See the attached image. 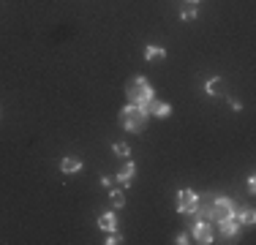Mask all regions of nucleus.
<instances>
[{
  "mask_svg": "<svg viewBox=\"0 0 256 245\" xmlns=\"http://www.w3.org/2000/svg\"><path fill=\"white\" fill-rule=\"evenodd\" d=\"M125 95H128V101L134 104V106H139V109H150V104H153V98H155V88H153L150 82H147V76H142V74H137V76H131V79L125 82ZM150 115V112H147Z\"/></svg>",
  "mask_w": 256,
  "mask_h": 245,
  "instance_id": "obj_1",
  "label": "nucleus"
},
{
  "mask_svg": "<svg viewBox=\"0 0 256 245\" xmlns=\"http://www.w3.org/2000/svg\"><path fill=\"white\" fill-rule=\"evenodd\" d=\"M120 125H123L128 134H142L145 125H147V112L134 106V104H128V106L120 109Z\"/></svg>",
  "mask_w": 256,
  "mask_h": 245,
  "instance_id": "obj_2",
  "label": "nucleus"
},
{
  "mask_svg": "<svg viewBox=\"0 0 256 245\" xmlns=\"http://www.w3.org/2000/svg\"><path fill=\"white\" fill-rule=\"evenodd\" d=\"M199 196H196V191L191 188H183L180 193H177V212H183V215H191V212H199Z\"/></svg>",
  "mask_w": 256,
  "mask_h": 245,
  "instance_id": "obj_3",
  "label": "nucleus"
},
{
  "mask_svg": "<svg viewBox=\"0 0 256 245\" xmlns=\"http://www.w3.org/2000/svg\"><path fill=\"white\" fill-rule=\"evenodd\" d=\"M235 215H237V207L229 196H218L213 202V210H210V218H213V221H223V218H235Z\"/></svg>",
  "mask_w": 256,
  "mask_h": 245,
  "instance_id": "obj_4",
  "label": "nucleus"
},
{
  "mask_svg": "<svg viewBox=\"0 0 256 245\" xmlns=\"http://www.w3.org/2000/svg\"><path fill=\"white\" fill-rule=\"evenodd\" d=\"M213 224L210 221H196L194 226H191V240H196V243H202V245H210L213 243Z\"/></svg>",
  "mask_w": 256,
  "mask_h": 245,
  "instance_id": "obj_5",
  "label": "nucleus"
},
{
  "mask_svg": "<svg viewBox=\"0 0 256 245\" xmlns=\"http://www.w3.org/2000/svg\"><path fill=\"white\" fill-rule=\"evenodd\" d=\"M218 224V231H221L223 237H235L237 231H240V221H237V215L235 218H223V221H215Z\"/></svg>",
  "mask_w": 256,
  "mask_h": 245,
  "instance_id": "obj_6",
  "label": "nucleus"
},
{
  "mask_svg": "<svg viewBox=\"0 0 256 245\" xmlns=\"http://www.w3.org/2000/svg\"><path fill=\"white\" fill-rule=\"evenodd\" d=\"M134 177H137V163H134V161L123 163V169L118 172V183H120V185H125V188H128V185L134 183Z\"/></svg>",
  "mask_w": 256,
  "mask_h": 245,
  "instance_id": "obj_7",
  "label": "nucleus"
},
{
  "mask_svg": "<svg viewBox=\"0 0 256 245\" xmlns=\"http://www.w3.org/2000/svg\"><path fill=\"white\" fill-rule=\"evenodd\" d=\"M147 112H153L155 117L166 120V117L172 115V104H166V101H155V98H153V104H150V109H147Z\"/></svg>",
  "mask_w": 256,
  "mask_h": 245,
  "instance_id": "obj_8",
  "label": "nucleus"
},
{
  "mask_svg": "<svg viewBox=\"0 0 256 245\" xmlns=\"http://www.w3.org/2000/svg\"><path fill=\"white\" fill-rule=\"evenodd\" d=\"M60 172H63V175H76V172H82V161L74 158V156L63 158V161H60Z\"/></svg>",
  "mask_w": 256,
  "mask_h": 245,
  "instance_id": "obj_9",
  "label": "nucleus"
},
{
  "mask_svg": "<svg viewBox=\"0 0 256 245\" xmlns=\"http://www.w3.org/2000/svg\"><path fill=\"white\" fill-rule=\"evenodd\" d=\"M98 229L101 231H115L118 229V218H115V212H101V215H98Z\"/></svg>",
  "mask_w": 256,
  "mask_h": 245,
  "instance_id": "obj_10",
  "label": "nucleus"
},
{
  "mask_svg": "<svg viewBox=\"0 0 256 245\" xmlns=\"http://www.w3.org/2000/svg\"><path fill=\"white\" fill-rule=\"evenodd\" d=\"M166 57V49L161 44H147L145 47V60H164Z\"/></svg>",
  "mask_w": 256,
  "mask_h": 245,
  "instance_id": "obj_11",
  "label": "nucleus"
},
{
  "mask_svg": "<svg viewBox=\"0 0 256 245\" xmlns=\"http://www.w3.org/2000/svg\"><path fill=\"white\" fill-rule=\"evenodd\" d=\"M223 90V79L221 76H213V79H207V85H205V93L207 95H218Z\"/></svg>",
  "mask_w": 256,
  "mask_h": 245,
  "instance_id": "obj_12",
  "label": "nucleus"
},
{
  "mask_svg": "<svg viewBox=\"0 0 256 245\" xmlns=\"http://www.w3.org/2000/svg\"><path fill=\"white\" fill-rule=\"evenodd\" d=\"M109 199H112V207H115V210L125 207V193H123V191H112V193H109Z\"/></svg>",
  "mask_w": 256,
  "mask_h": 245,
  "instance_id": "obj_13",
  "label": "nucleus"
},
{
  "mask_svg": "<svg viewBox=\"0 0 256 245\" xmlns=\"http://www.w3.org/2000/svg\"><path fill=\"white\" fill-rule=\"evenodd\" d=\"M237 221H240V224H245V226H254V221H256V212L248 207V210H242L240 215H237Z\"/></svg>",
  "mask_w": 256,
  "mask_h": 245,
  "instance_id": "obj_14",
  "label": "nucleus"
},
{
  "mask_svg": "<svg viewBox=\"0 0 256 245\" xmlns=\"http://www.w3.org/2000/svg\"><path fill=\"white\" fill-rule=\"evenodd\" d=\"M112 150H115V156H120V158L131 156V150H128V144H125V142H115V147H112Z\"/></svg>",
  "mask_w": 256,
  "mask_h": 245,
  "instance_id": "obj_15",
  "label": "nucleus"
},
{
  "mask_svg": "<svg viewBox=\"0 0 256 245\" xmlns=\"http://www.w3.org/2000/svg\"><path fill=\"white\" fill-rule=\"evenodd\" d=\"M106 245H118V243H123V237H120L118 231H106V240H104Z\"/></svg>",
  "mask_w": 256,
  "mask_h": 245,
  "instance_id": "obj_16",
  "label": "nucleus"
},
{
  "mask_svg": "<svg viewBox=\"0 0 256 245\" xmlns=\"http://www.w3.org/2000/svg\"><path fill=\"white\" fill-rule=\"evenodd\" d=\"M196 17H199V11H196V6H188L186 11H183V19H186V22L196 19Z\"/></svg>",
  "mask_w": 256,
  "mask_h": 245,
  "instance_id": "obj_17",
  "label": "nucleus"
},
{
  "mask_svg": "<svg viewBox=\"0 0 256 245\" xmlns=\"http://www.w3.org/2000/svg\"><path fill=\"white\" fill-rule=\"evenodd\" d=\"M174 243H177V245H186V243H191V234H177V237H174Z\"/></svg>",
  "mask_w": 256,
  "mask_h": 245,
  "instance_id": "obj_18",
  "label": "nucleus"
},
{
  "mask_svg": "<svg viewBox=\"0 0 256 245\" xmlns=\"http://www.w3.org/2000/svg\"><path fill=\"white\" fill-rule=\"evenodd\" d=\"M229 106H232V112H242V104L240 101H229Z\"/></svg>",
  "mask_w": 256,
  "mask_h": 245,
  "instance_id": "obj_19",
  "label": "nucleus"
},
{
  "mask_svg": "<svg viewBox=\"0 0 256 245\" xmlns=\"http://www.w3.org/2000/svg\"><path fill=\"white\" fill-rule=\"evenodd\" d=\"M248 191H251V193H256V180H254V175L248 177Z\"/></svg>",
  "mask_w": 256,
  "mask_h": 245,
  "instance_id": "obj_20",
  "label": "nucleus"
},
{
  "mask_svg": "<svg viewBox=\"0 0 256 245\" xmlns=\"http://www.w3.org/2000/svg\"><path fill=\"white\" fill-rule=\"evenodd\" d=\"M188 3H191V6H196V3H199V0H188Z\"/></svg>",
  "mask_w": 256,
  "mask_h": 245,
  "instance_id": "obj_21",
  "label": "nucleus"
}]
</instances>
